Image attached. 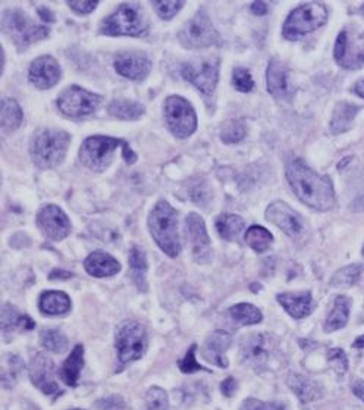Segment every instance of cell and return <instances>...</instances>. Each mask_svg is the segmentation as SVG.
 Instances as JSON below:
<instances>
[{"instance_id": "1", "label": "cell", "mask_w": 364, "mask_h": 410, "mask_svg": "<svg viewBox=\"0 0 364 410\" xmlns=\"http://www.w3.org/2000/svg\"><path fill=\"white\" fill-rule=\"evenodd\" d=\"M287 180L294 194L308 208L326 212L335 206L337 197L332 181L315 173L301 159H294L288 163Z\"/></svg>"}, {"instance_id": "2", "label": "cell", "mask_w": 364, "mask_h": 410, "mask_svg": "<svg viewBox=\"0 0 364 410\" xmlns=\"http://www.w3.org/2000/svg\"><path fill=\"white\" fill-rule=\"evenodd\" d=\"M149 230L151 237L170 258H177L181 253V242L178 235V215L170 204L161 200L149 216Z\"/></svg>"}, {"instance_id": "3", "label": "cell", "mask_w": 364, "mask_h": 410, "mask_svg": "<svg viewBox=\"0 0 364 410\" xmlns=\"http://www.w3.org/2000/svg\"><path fill=\"white\" fill-rule=\"evenodd\" d=\"M71 137L63 130L42 128L31 140L32 162L42 169L55 168L65 159Z\"/></svg>"}, {"instance_id": "4", "label": "cell", "mask_w": 364, "mask_h": 410, "mask_svg": "<svg viewBox=\"0 0 364 410\" xmlns=\"http://www.w3.org/2000/svg\"><path fill=\"white\" fill-rule=\"evenodd\" d=\"M100 32L105 36L142 37L149 32V23L137 4H124L103 21Z\"/></svg>"}, {"instance_id": "5", "label": "cell", "mask_w": 364, "mask_h": 410, "mask_svg": "<svg viewBox=\"0 0 364 410\" xmlns=\"http://www.w3.org/2000/svg\"><path fill=\"white\" fill-rule=\"evenodd\" d=\"M327 20V9L320 2H310L294 9L284 24L282 34L287 40L297 42L306 34L318 30Z\"/></svg>"}, {"instance_id": "6", "label": "cell", "mask_w": 364, "mask_h": 410, "mask_svg": "<svg viewBox=\"0 0 364 410\" xmlns=\"http://www.w3.org/2000/svg\"><path fill=\"white\" fill-rule=\"evenodd\" d=\"M2 30L20 47H27L49 36L47 27L37 25L21 9H6L4 12Z\"/></svg>"}, {"instance_id": "7", "label": "cell", "mask_w": 364, "mask_h": 410, "mask_svg": "<svg viewBox=\"0 0 364 410\" xmlns=\"http://www.w3.org/2000/svg\"><path fill=\"white\" fill-rule=\"evenodd\" d=\"M127 144L123 139H113L108 135H94L89 137L80 149V159L81 162L94 173H101L105 170L115 155L118 147H124Z\"/></svg>"}, {"instance_id": "8", "label": "cell", "mask_w": 364, "mask_h": 410, "mask_svg": "<svg viewBox=\"0 0 364 410\" xmlns=\"http://www.w3.org/2000/svg\"><path fill=\"white\" fill-rule=\"evenodd\" d=\"M115 346L123 365L142 359L147 347V335L143 325L135 321H125L116 331Z\"/></svg>"}, {"instance_id": "9", "label": "cell", "mask_w": 364, "mask_h": 410, "mask_svg": "<svg viewBox=\"0 0 364 410\" xmlns=\"http://www.w3.org/2000/svg\"><path fill=\"white\" fill-rule=\"evenodd\" d=\"M165 119L170 132L178 139H187L197 128V116L192 104L184 97L170 96L165 104Z\"/></svg>"}, {"instance_id": "10", "label": "cell", "mask_w": 364, "mask_h": 410, "mask_svg": "<svg viewBox=\"0 0 364 410\" xmlns=\"http://www.w3.org/2000/svg\"><path fill=\"white\" fill-rule=\"evenodd\" d=\"M178 39L184 47L203 49L213 46L219 42V34L215 30L209 15L204 9H200L189 20L178 34Z\"/></svg>"}, {"instance_id": "11", "label": "cell", "mask_w": 364, "mask_h": 410, "mask_svg": "<svg viewBox=\"0 0 364 410\" xmlns=\"http://www.w3.org/2000/svg\"><path fill=\"white\" fill-rule=\"evenodd\" d=\"M219 58H200L182 65V77L203 94H213L219 80Z\"/></svg>"}, {"instance_id": "12", "label": "cell", "mask_w": 364, "mask_h": 410, "mask_svg": "<svg viewBox=\"0 0 364 410\" xmlns=\"http://www.w3.org/2000/svg\"><path fill=\"white\" fill-rule=\"evenodd\" d=\"M100 101L101 97L99 94L87 92L82 87H78V85H73V87L63 90L59 96L58 108L66 116L81 118L94 113Z\"/></svg>"}, {"instance_id": "13", "label": "cell", "mask_w": 364, "mask_h": 410, "mask_svg": "<svg viewBox=\"0 0 364 410\" xmlns=\"http://www.w3.org/2000/svg\"><path fill=\"white\" fill-rule=\"evenodd\" d=\"M334 56L345 70H357L364 65V34L344 30L335 43Z\"/></svg>"}, {"instance_id": "14", "label": "cell", "mask_w": 364, "mask_h": 410, "mask_svg": "<svg viewBox=\"0 0 364 410\" xmlns=\"http://www.w3.org/2000/svg\"><path fill=\"white\" fill-rule=\"evenodd\" d=\"M55 365L50 359L43 354L37 353L32 356L30 364V378L32 384L40 388L46 396L56 397L62 395V390L55 381Z\"/></svg>"}, {"instance_id": "15", "label": "cell", "mask_w": 364, "mask_h": 410, "mask_svg": "<svg viewBox=\"0 0 364 410\" xmlns=\"http://www.w3.org/2000/svg\"><path fill=\"white\" fill-rule=\"evenodd\" d=\"M37 225L46 237L55 242L63 240L71 232V222H69L65 212L55 204L42 208L37 215Z\"/></svg>"}, {"instance_id": "16", "label": "cell", "mask_w": 364, "mask_h": 410, "mask_svg": "<svg viewBox=\"0 0 364 410\" xmlns=\"http://www.w3.org/2000/svg\"><path fill=\"white\" fill-rule=\"evenodd\" d=\"M266 218L289 237H299L304 230L301 216L285 201H273L266 211Z\"/></svg>"}, {"instance_id": "17", "label": "cell", "mask_w": 364, "mask_h": 410, "mask_svg": "<svg viewBox=\"0 0 364 410\" xmlns=\"http://www.w3.org/2000/svg\"><path fill=\"white\" fill-rule=\"evenodd\" d=\"M273 350V338L268 334H251L242 340L241 356L242 361L254 366L265 365Z\"/></svg>"}, {"instance_id": "18", "label": "cell", "mask_w": 364, "mask_h": 410, "mask_svg": "<svg viewBox=\"0 0 364 410\" xmlns=\"http://www.w3.org/2000/svg\"><path fill=\"white\" fill-rule=\"evenodd\" d=\"M62 71L55 58L42 56L34 61L30 66V81L40 90L51 89L61 80Z\"/></svg>"}, {"instance_id": "19", "label": "cell", "mask_w": 364, "mask_h": 410, "mask_svg": "<svg viewBox=\"0 0 364 410\" xmlns=\"http://www.w3.org/2000/svg\"><path fill=\"white\" fill-rule=\"evenodd\" d=\"M115 70L125 78L142 81L151 70V61L142 52H124L116 56Z\"/></svg>"}, {"instance_id": "20", "label": "cell", "mask_w": 364, "mask_h": 410, "mask_svg": "<svg viewBox=\"0 0 364 410\" xmlns=\"http://www.w3.org/2000/svg\"><path fill=\"white\" fill-rule=\"evenodd\" d=\"M185 232L187 238L193 246L194 256L197 261L201 258H209L211 254V238L207 235L204 220L197 213H189L185 219Z\"/></svg>"}, {"instance_id": "21", "label": "cell", "mask_w": 364, "mask_h": 410, "mask_svg": "<svg viewBox=\"0 0 364 410\" xmlns=\"http://www.w3.org/2000/svg\"><path fill=\"white\" fill-rule=\"evenodd\" d=\"M268 90L276 99H288L292 94L288 80V68L280 61H270L268 66Z\"/></svg>"}, {"instance_id": "22", "label": "cell", "mask_w": 364, "mask_h": 410, "mask_svg": "<svg viewBox=\"0 0 364 410\" xmlns=\"http://www.w3.org/2000/svg\"><path fill=\"white\" fill-rule=\"evenodd\" d=\"M231 346V335L225 331H216L209 338L203 347V356L207 362L215 364L219 368H227L228 361L225 357V352Z\"/></svg>"}, {"instance_id": "23", "label": "cell", "mask_w": 364, "mask_h": 410, "mask_svg": "<svg viewBox=\"0 0 364 410\" xmlns=\"http://www.w3.org/2000/svg\"><path fill=\"white\" fill-rule=\"evenodd\" d=\"M85 271L96 278L112 277L120 271V263L105 251H94L84 262Z\"/></svg>"}, {"instance_id": "24", "label": "cell", "mask_w": 364, "mask_h": 410, "mask_svg": "<svg viewBox=\"0 0 364 410\" xmlns=\"http://www.w3.org/2000/svg\"><path fill=\"white\" fill-rule=\"evenodd\" d=\"M278 302L284 306V309L296 319L306 318L313 311V299L308 292L306 293H282L278 297Z\"/></svg>"}, {"instance_id": "25", "label": "cell", "mask_w": 364, "mask_h": 410, "mask_svg": "<svg viewBox=\"0 0 364 410\" xmlns=\"http://www.w3.org/2000/svg\"><path fill=\"white\" fill-rule=\"evenodd\" d=\"M288 385L294 392H296L303 403L313 402L322 397L320 387L315 381L303 377V375L291 373L288 377Z\"/></svg>"}, {"instance_id": "26", "label": "cell", "mask_w": 364, "mask_h": 410, "mask_svg": "<svg viewBox=\"0 0 364 410\" xmlns=\"http://www.w3.org/2000/svg\"><path fill=\"white\" fill-rule=\"evenodd\" d=\"M84 366V347L75 346L74 350L69 354V357L63 362V366L61 368V378L65 384L75 387L80 380V373Z\"/></svg>"}, {"instance_id": "27", "label": "cell", "mask_w": 364, "mask_h": 410, "mask_svg": "<svg viewBox=\"0 0 364 410\" xmlns=\"http://www.w3.org/2000/svg\"><path fill=\"white\" fill-rule=\"evenodd\" d=\"M351 300L345 296H338L334 303V309L329 313L326 322H325V331L332 333L337 330H341L346 325L350 315Z\"/></svg>"}, {"instance_id": "28", "label": "cell", "mask_w": 364, "mask_h": 410, "mask_svg": "<svg viewBox=\"0 0 364 410\" xmlns=\"http://www.w3.org/2000/svg\"><path fill=\"white\" fill-rule=\"evenodd\" d=\"M71 309V299L62 292H46L40 297V311L44 315H63Z\"/></svg>"}, {"instance_id": "29", "label": "cell", "mask_w": 364, "mask_h": 410, "mask_svg": "<svg viewBox=\"0 0 364 410\" xmlns=\"http://www.w3.org/2000/svg\"><path fill=\"white\" fill-rule=\"evenodd\" d=\"M23 123V111L18 101L13 99H4L0 106V125L4 132H12Z\"/></svg>"}, {"instance_id": "30", "label": "cell", "mask_w": 364, "mask_h": 410, "mask_svg": "<svg viewBox=\"0 0 364 410\" xmlns=\"http://www.w3.org/2000/svg\"><path fill=\"white\" fill-rule=\"evenodd\" d=\"M108 111L112 116L118 119H124V121H135V119H140L144 115L146 108L142 104H138V101L119 99V100L111 101Z\"/></svg>"}, {"instance_id": "31", "label": "cell", "mask_w": 364, "mask_h": 410, "mask_svg": "<svg viewBox=\"0 0 364 410\" xmlns=\"http://www.w3.org/2000/svg\"><path fill=\"white\" fill-rule=\"evenodd\" d=\"M36 327V323L28 316V315H21L15 307L5 304L2 311V328L4 333L12 331V330H20V331H30Z\"/></svg>"}, {"instance_id": "32", "label": "cell", "mask_w": 364, "mask_h": 410, "mask_svg": "<svg viewBox=\"0 0 364 410\" xmlns=\"http://www.w3.org/2000/svg\"><path fill=\"white\" fill-rule=\"evenodd\" d=\"M246 228V222L238 215H222L216 219V230L222 238L228 242L238 240L239 234Z\"/></svg>"}, {"instance_id": "33", "label": "cell", "mask_w": 364, "mask_h": 410, "mask_svg": "<svg viewBox=\"0 0 364 410\" xmlns=\"http://www.w3.org/2000/svg\"><path fill=\"white\" fill-rule=\"evenodd\" d=\"M130 266H131V275L132 280L135 281L137 287L142 290V292H146L147 285H146V272H147V261H146V254L143 250L134 246L130 251Z\"/></svg>"}, {"instance_id": "34", "label": "cell", "mask_w": 364, "mask_h": 410, "mask_svg": "<svg viewBox=\"0 0 364 410\" xmlns=\"http://www.w3.org/2000/svg\"><path fill=\"white\" fill-rule=\"evenodd\" d=\"M358 108L351 104H339L334 111V116L331 121V131L334 134H341L350 128Z\"/></svg>"}, {"instance_id": "35", "label": "cell", "mask_w": 364, "mask_h": 410, "mask_svg": "<svg viewBox=\"0 0 364 410\" xmlns=\"http://www.w3.org/2000/svg\"><path fill=\"white\" fill-rule=\"evenodd\" d=\"M230 313L234 321L242 323V325H254V323L262 322V312L250 303H238L232 306Z\"/></svg>"}, {"instance_id": "36", "label": "cell", "mask_w": 364, "mask_h": 410, "mask_svg": "<svg viewBox=\"0 0 364 410\" xmlns=\"http://www.w3.org/2000/svg\"><path fill=\"white\" fill-rule=\"evenodd\" d=\"M246 242H247V244L253 250H256L258 253H262V251H265V250L269 249V246L273 242V237H272V234L266 228L254 225V227H251V228L247 230V232H246Z\"/></svg>"}, {"instance_id": "37", "label": "cell", "mask_w": 364, "mask_h": 410, "mask_svg": "<svg viewBox=\"0 0 364 410\" xmlns=\"http://www.w3.org/2000/svg\"><path fill=\"white\" fill-rule=\"evenodd\" d=\"M42 344L46 350L54 353H62L68 347L66 337L58 330H44L40 334Z\"/></svg>"}, {"instance_id": "38", "label": "cell", "mask_w": 364, "mask_h": 410, "mask_svg": "<svg viewBox=\"0 0 364 410\" xmlns=\"http://www.w3.org/2000/svg\"><path fill=\"white\" fill-rule=\"evenodd\" d=\"M246 137V127L242 123L235 121V119H231V121H227L222 127L220 131V139L225 143H238Z\"/></svg>"}, {"instance_id": "39", "label": "cell", "mask_w": 364, "mask_h": 410, "mask_svg": "<svg viewBox=\"0 0 364 410\" xmlns=\"http://www.w3.org/2000/svg\"><path fill=\"white\" fill-rule=\"evenodd\" d=\"M361 273V266L360 265H351L339 269L334 278H332V285L334 287H350L356 284V281L360 278Z\"/></svg>"}, {"instance_id": "40", "label": "cell", "mask_w": 364, "mask_h": 410, "mask_svg": "<svg viewBox=\"0 0 364 410\" xmlns=\"http://www.w3.org/2000/svg\"><path fill=\"white\" fill-rule=\"evenodd\" d=\"M146 403H147V410H168L169 409L166 392L159 387H151L147 391Z\"/></svg>"}, {"instance_id": "41", "label": "cell", "mask_w": 364, "mask_h": 410, "mask_svg": "<svg viewBox=\"0 0 364 410\" xmlns=\"http://www.w3.org/2000/svg\"><path fill=\"white\" fill-rule=\"evenodd\" d=\"M232 84L238 92H242V93H249L254 87L253 77L246 68H235L232 73Z\"/></svg>"}, {"instance_id": "42", "label": "cell", "mask_w": 364, "mask_h": 410, "mask_svg": "<svg viewBox=\"0 0 364 410\" xmlns=\"http://www.w3.org/2000/svg\"><path fill=\"white\" fill-rule=\"evenodd\" d=\"M189 197H192V200L196 204H199V206H206V204L211 201L209 185H207L203 180H196L192 189H189Z\"/></svg>"}, {"instance_id": "43", "label": "cell", "mask_w": 364, "mask_h": 410, "mask_svg": "<svg viewBox=\"0 0 364 410\" xmlns=\"http://www.w3.org/2000/svg\"><path fill=\"white\" fill-rule=\"evenodd\" d=\"M327 361L338 375H344L346 371H349V359H346V354L341 349L329 350Z\"/></svg>"}, {"instance_id": "44", "label": "cell", "mask_w": 364, "mask_h": 410, "mask_svg": "<svg viewBox=\"0 0 364 410\" xmlns=\"http://www.w3.org/2000/svg\"><path fill=\"white\" fill-rule=\"evenodd\" d=\"M185 4L181 2V0H175V2H151V6L156 9V12L159 13L161 18L163 20H170L175 16L180 9L184 6Z\"/></svg>"}, {"instance_id": "45", "label": "cell", "mask_w": 364, "mask_h": 410, "mask_svg": "<svg viewBox=\"0 0 364 410\" xmlns=\"http://www.w3.org/2000/svg\"><path fill=\"white\" fill-rule=\"evenodd\" d=\"M96 407L99 410H128L125 400L120 396H111L106 399H100L96 403Z\"/></svg>"}, {"instance_id": "46", "label": "cell", "mask_w": 364, "mask_h": 410, "mask_svg": "<svg viewBox=\"0 0 364 410\" xmlns=\"http://www.w3.org/2000/svg\"><path fill=\"white\" fill-rule=\"evenodd\" d=\"M194 354H196V346H192V349H189L187 352V354H185V357L182 359V361H180V368H181L182 372H185V373H193L196 371H204V368L200 366L196 362Z\"/></svg>"}, {"instance_id": "47", "label": "cell", "mask_w": 364, "mask_h": 410, "mask_svg": "<svg viewBox=\"0 0 364 410\" xmlns=\"http://www.w3.org/2000/svg\"><path fill=\"white\" fill-rule=\"evenodd\" d=\"M241 410H287L278 403H265L256 399H247L241 406Z\"/></svg>"}, {"instance_id": "48", "label": "cell", "mask_w": 364, "mask_h": 410, "mask_svg": "<svg viewBox=\"0 0 364 410\" xmlns=\"http://www.w3.org/2000/svg\"><path fill=\"white\" fill-rule=\"evenodd\" d=\"M21 369H23L21 359L16 357V356H11L9 357V371L4 369V375H2L4 385L6 384L8 378H11V383L13 384L15 383V377H18V373L21 372Z\"/></svg>"}, {"instance_id": "49", "label": "cell", "mask_w": 364, "mask_h": 410, "mask_svg": "<svg viewBox=\"0 0 364 410\" xmlns=\"http://www.w3.org/2000/svg\"><path fill=\"white\" fill-rule=\"evenodd\" d=\"M97 5L99 2H68V6L80 15H87L93 12L97 8Z\"/></svg>"}, {"instance_id": "50", "label": "cell", "mask_w": 364, "mask_h": 410, "mask_svg": "<svg viewBox=\"0 0 364 410\" xmlns=\"http://www.w3.org/2000/svg\"><path fill=\"white\" fill-rule=\"evenodd\" d=\"M237 390V383L234 381V378H228L222 383V392L227 397H231Z\"/></svg>"}, {"instance_id": "51", "label": "cell", "mask_w": 364, "mask_h": 410, "mask_svg": "<svg viewBox=\"0 0 364 410\" xmlns=\"http://www.w3.org/2000/svg\"><path fill=\"white\" fill-rule=\"evenodd\" d=\"M74 275L71 272H66V271H62V269H56V271H54L50 273V280H56V278H59V280H68V278H73Z\"/></svg>"}, {"instance_id": "52", "label": "cell", "mask_w": 364, "mask_h": 410, "mask_svg": "<svg viewBox=\"0 0 364 410\" xmlns=\"http://www.w3.org/2000/svg\"><path fill=\"white\" fill-rule=\"evenodd\" d=\"M251 11L254 15H266L268 13V5L265 2H254L251 5Z\"/></svg>"}, {"instance_id": "53", "label": "cell", "mask_w": 364, "mask_h": 410, "mask_svg": "<svg viewBox=\"0 0 364 410\" xmlns=\"http://www.w3.org/2000/svg\"><path fill=\"white\" fill-rule=\"evenodd\" d=\"M353 92H354L357 96H360V97L364 99V80H360V81H357V82L354 84Z\"/></svg>"}, {"instance_id": "54", "label": "cell", "mask_w": 364, "mask_h": 410, "mask_svg": "<svg viewBox=\"0 0 364 410\" xmlns=\"http://www.w3.org/2000/svg\"><path fill=\"white\" fill-rule=\"evenodd\" d=\"M39 15L42 16V20L46 21V23H51L54 21V15H51V12L49 9H44V8H40L39 11Z\"/></svg>"}, {"instance_id": "55", "label": "cell", "mask_w": 364, "mask_h": 410, "mask_svg": "<svg viewBox=\"0 0 364 410\" xmlns=\"http://www.w3.org/2000/svg\"><path fill=\"white\" fill-rule=\"evenodd\" d=\"M354 347H357V349H364V335L358 337V338L356 340V343H354Z\"/></svg>"}, {"instance_id": "56", "label": "cell", "mask_w": 364, "mask_h": 410, "mask_svg": "<svg viewBox=\"0 0 364 410\" xmlns=\"http://www.w3.org/2000/svg\"><path fill=\"white\" fill-rule=\"evenodd\" d=\"M361 13L364 15V5H363V8H361Z\"/></svg>"}, {"instance_id": "57", "label": "cell", "mask_w": 364, "mask_h": 410, "mask_svg": "<svg viewBox=\"0 0 364 410\" xmlns=\"http://www.w3.org/2000/svg\"><path fill=\"white\" fill-rule=\"evenodd\" d=\"M73 410H81V409H73Z\"/></svg>"}, {"instance_id": "58", "label": "cell", "mask_w": 364, "mask_h": 410, "mask_svg": "<svg viewBox=\"0 0 364 410\" xmlns=\"http://www.w3.org/2000/svg\"><path fill=\"white\" fill-rule=\"evenodd\" d=\"M363 253H364V247H363Z\"/></svg>"}]
</instances>
